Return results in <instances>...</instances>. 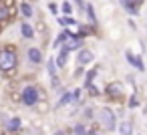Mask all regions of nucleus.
<instances>
[{"instance_id": "obj_1", "label": "nucleus", "mask_w": 147, "mask_h": 135, "mask_svg": "<svg viewBox=\"0 0 147 135\" xmlns=\"http://www.w3.org/2000/svg\"><path fill=\"white\" fill-rule=\"evenodd\" d=\"M10 69H18V51L16 45H4L0 49V71L6 73Z\"/></svg>"}, {"instance_id": "obj_2", "label": "nucleus", "mask_w": 147, "mask_h": 135, "mask_svg": "<svg viewBox=\"0 0 147 135\" xmlns=\"http://www.w3.org/2000/svg\"><path fill=\"white\" fill-rule=\"evenodd\" d=\"M20 95H22V105H26V107H36V103L42 99V93L34 85H26Z\"/></svg>"}, {"instance_id": "obj_3", "label": "nucleus", "mask_w": 147, "mask_h": 135, "mask_svg": "<svg viewBox=\"0 0 147 135\" xmlns=\"http://www.w3.org/2000/svg\"><path fill=\"white\" fill-rule=\"evenodd\" d=\"M99 123H101V127L105 131H115L117 129V117H115V113L109 107L99 109Z\"/></svg>"}, {"instance_id": "obj_4", "label": "nucleus", "mask_w": 147, "mask_h": 135, "mask_svg": "<svg viewBox=\"0 0 147 135\" xmlns=\"http://www.w3.org/2000/svg\"><path fill=\"white\" fill-rule=\"evenodd\" d=\"M105 93H107L109 99H121V97H125V87H123V83H119V81H111V83L105 87Z\"/></svg>"}, {"instance_id": "obj_5", "label": "nucleus", "mask_w": 147, "mask_h": 135, "mask_svg": "<svg viewBox=\"0 0 147 135\" xmlns=\"http://www.w3.org/2000/svg\"><path fill=\"white\" fill-rule=\"evenodd\" d=\"M93 61H95V55H93L89 49L83 47V49L79 51V55H77V65H83V67H85V65H91Z\"/></svg>"}, {"instance_id": "obj_6", "label": "nucleus", "mask_w": 147, "mask_h": 135, "mask_svg": "<svg viewBox=\"0 0 147 135\" xmlns=\"http://www.w3.org/2000/svg\"><path fill=\"white\" fill-rule=\"evenodd\" d=\"M125 59H127V61H129V63L137 69V71H145V65H143V59H141V57L133 55L131 51H127V53H125Z\"/></svg>"}, {"instance_id": "obj_7", "label": "nucleus", "mask_w": 147, "mask_h": 135, "mask_svg": "<svg viewBox=\"0 0 147 135\" xmlns=\"http://www.w3.org/2000/svg\"><path fill=\"white\" fill-rule=\"evenodd\" d=\"M57 63H55V59H51L49 63H47V71H49V75H51V85L57 89L59 87V77H57Z\"/></svg>"}, {"instance_id": "obj_8", "label": "nucleus", "mask_w": 147, "mask_h": 135, "mask_svg": "<svg viewBox=\"0 0 147 135\" xmlns=\"http://www.w3.org/2000/svg\"><path fill=\"white\" fill-rule=\"evenodd\" d=\"M20 34H22V38H34L36 36V30H34V26L30 24V22H22L20 24Z\"/></svg>"}, {"instance_id": "obj_9", "label": "nucleus", "mask_w": 147, "mask_h": 135, "mask_svg": "<svg viewBox=\"0 0 147 135\" xmlns=\"http://www.w3.org/2000/svg\"><path fill=\"white\" fill-rule=\"evenodd\" d=\"M26 57H28V61L32 63V65H40L42 63V53H40V49H28V53H26Z\"/></svg>"}, {"instance_id": "obj_10", "label": "nucleus", "mask_w": 147, "mask_h": 135, "mask_svg": "<svg viewBox=\"0 0 147 135\" xmlns=\"http://www.w3.org/2000/svg\"><path fill=\"white\" fill-rule=\"evenodd\" d=\"M55 63H57V67H59V69H65V67H67V63H69V51H67L65 47L59 51V55H57Z\"/></svg>"}, {"instance_id": "obj_11", "label": "nucleus", "mask_w": 147, "mask_h": 135, "mask_svg": "<svg viewBox=\"0 0 147 135\" xmlns=\"http://www.w3.org/2000/svg\"><path fill=\"white\" fill-rule=\"evenodd\" d=\"M18 10H20L22 18H32V16H34V10H32V6H30V2H26V0H22V2H20Z\"/></svg>"}, {"instance_id": "obj_12", "label": "nucleus", "mask_w": 147, "mask_h": 135, "mask_svg": "<svg viewBox=\"0 0 147 135\" xmlns=\"http://www.w3.org/2000/svg\"><path fill=\"white\" fill-rule=\"evenodd\" d=\"M20 119L18 117H10L8 121H6V129L10 131V133H16V131H20Z\"/></svg>"}, {"instance_id": "obj_13", "label": "nucleus", "mask_w": 147, "mask_h": 135, "mask_svg": "<svg viewBox=\"0 0 147 135\" xmlns=\"http://www.w3.org/2000/svg\"><path fill=\"white\" fill-rule=\"evenodd\" d=\"M34 30H36V34H42V36H47V34H49V24H47L42 18H38V20L34 22Z\"/></svg>"}, {"instance_id": "obj_14", "label": "nucleus", "mask_w": 147, "mask_h": 135, "mask_svg": "<svg viewBox=\"0 0 147 135\" xmlns=\"http://www.w3.org/2000/svg\"><path fill=\"white\" fill-rule=\"evenodd\" d=\"M117 129H119L121 135H133V125H131V121H123V123H119Z\"/></svg>"}, {"instance_id": "obj_15", "label": "nucleus", "mask_w": 147, "mask_h": 135, "mask_svg": "<svg viewBox=\"0 0 147 135\" xmlns=\"http://www.w3.org/2000/svg\"><path fill=\"white\" fill-rule=\"evenodd\" d=\"M121 4H123V8H125L129 14H137V12H139V6L133 4V0H121Z\"/></svg>"}, {"instance_id": "obj_16", "label": "nucleus", "mask_w": 147, "mask_h": 135, "mask_svg": "<svg viewBox=\"0 0 147 135\" xmlns=\"http://www.w3.org/2000/svg\"><path fill=\"white\" fill-rule=\"evenodd\" d=\"M71 101H73V93L67 91V93H63V97L59 99V107H65V105H69Z\"/></svg>"}, {"instance_id": "obj_17", "label": "nucleus", "mask_w": 147, "mask_h": 135, "mask_svg": "<svg viewBox=\"0 0 147 135\" xmlns=\"http://www.w3.org/2000/svg\"><path fill=\"white\" fill-rule=\"evenodd\" d=\"M73 133H75V135H87V133H89V129H87L83 123H77V125L73 127Z\"/></svg>"}, {"instance_id": "obj_18", "label": "nucleus", "mask_w": 147, "mask_h": 135, "mask_svg": "<svg viewBox=\"0 0 147 135\" xmlns=\"http://www.w3.org/2000/svg\"><path fill=\"white\" fill-rule=\"evenodd\" d=\"M0 6L4 10H10V8H16V0H0Z\"/></svg>"}, {"instance_id": "obj_19", "label": "nucleus", "mask_w": 147, "mask_h": 135, "mask_svg": "<svg viewBox=\"0 0 147 135\" xmlns=\"http://www.w3.org/2000/svg\"><path fill=\"white\" fill-rule=\"evenodd\" d=\"M59 24H61V26H73L75 20H73L71 16H59Z\"/></svg>"}, {"instance_id": "obj_20", "label": "nucleus", "mask_w": 147, "mask_h": 135, "mask_svg": "<svg viewBox=\"0 0 147 135\" xmlns=\"http://www.w3.org/2000/svg\"><path fill=\"white\" fill-rule=\"evenodd\" d=\"M61 10H63V14H65V16H71V14H73V4H71V2H63Z\"/></svg>"}, {"instance_id": "obj_21", "label": "nucleus", "mask_w": 147, "mask_h": 135, "mask_svg": "<svg viewBox=\"0 0 147 135\" xmlns=\"http://www.w3.org/2000/svg\"><path fill=\"white\" fill-rule=\"evenodd\" d=\"M34 109H36L38 113H45V111L49 109V103H45V99H40V101L36 103V107H34Z\"/></svg>"}, {"instance_id": "obj_22", "label": "nucleus", "mask_w": 147, "mask_h": 135, "mask_svg": "<svg viewBox=\"0 0 147 135\" xmlns=\"http://www.w3.org/2000/svg\"><path fill=\"white\" fill-rule=\"evenodd\" d=\"M95 75H97V69H91V71L87 73V77H85V85H87V83H93Z\"/></svg>"}, {"instance_id": "obj_23", "label": "nucleus", "mask_w": 147, "mask_h": 135, "mask_svg": "<svg viewBox=\"0 0 147 135\" xmlns=\"http://www.w3.org/2000/svg\"><path fill=\"white\" fill-rule=\"evenodd\" d=\"M87 91H89L93 97H99V95H101V93H99V89H97V87H93V83H87Z\"/></svg>"}, {"instance_id": "obj_24", "label": "nucleus", "mask_w": 147, "mask_h": 135, "mask_svg": "<svg viewBox=\"0 0 147 135\" xmlns=\"http://www.w3.org/2000/svg\"><path fill=\"white\" fill-rule=\"evenodd\" d=\"M85 10H87V14H89V18H91V20L95 22L97 18H95V10H93V6H91V4H87V8H85Z\"/></svg>"}, {"instance_id": "obj_25", "label": "nucleus", "mask_w": 147, "mask_h": 135, "mask_svg": "<svg viewBox=\"0 0 147 135\" xmlns=\"http://www.w3.org/2000/svg\"><path fill=\"white\" fill-rule=\"evenodd\" d=\"M81 97H83V91H81V89H75V91H73V101H79Z\"/></svg>"}, {"instance_id": "obj_26", "label": "nucleus", "mask_w": 147, "mask_h": 135, "mask_svg": "<svg viewBox=\"0 0 147 135\" xmlns=\"http://www.w3.org/2000/svg\"><path fill=\"white\" fill-rule=\"evenodd\" d=\"M75 4H77V8L81 10V8H87V4L83 2V0H75Z\"/></svg>"}, {"instance_id": "obj_27", "label": "nucleus", "mask_w": 147, "mask_h": 135, "mask_svg": "<svg viewBox=\"0 0 147 135\" xmlns=\"http://www.w3.org/2000/svg\"><path fill=\"white\" fill-rule=\"evenodd\" d=\"M99 131H101V129H93V127H91V129H89V133H87V135H99Z\"/></svg>"}, {"instance_id": "obj_28", "label": "nucleus", "mask_w": 147, "mask_h": 135, "mask_svg": "<svg viewBox=\"0 0 147 135\" xmlns=\"http://www.w3.org/2000/svg\"><path fill=\"white\" fill-rule=\"evenodd\" d=\"M129 107H137V99H131L129 101Z\"/></svg>"}, {"instance_id": "obj_29", "label": "nucleus", "mask_w": 147, "mask_h": 135, "mask_svg": "<svg viewBox=\"0 0 147 135\" xmlns=\"http://www.w3.org/2000/svg\"><path fill=\"white\" fill-rule=\"evenodd\" d=\"M143 2H145V0H133V4H135V6H141Z\"/></svg>"}, {"instance_id": "obj_30", "label": "nucleus", "mask_w": 147, "mask_h": 135, "mask_svg": "<svg viewBox=\"0 0 147 135\" xmlns=\"http://www.w3.org/2000/svg\"><path fill=\"white\" fill-rule=\"evenodd\" d=\"M55 135H67V133H65V131H57Z\"/></svg>"}, {"instance_id": "obj_31", "label": "nucleus", "mask_w": 147, "mask_h": 135, "mask_svg": "<svg viewBox=\"0 0 147 135\" xmlns=\"http://www.w3.org/2000/svg\"><path fill=\"white\" fill-rule=\"evenodd\" d=\"M0 10H2V6H0Z\"/></svg>"}]
</instances>
